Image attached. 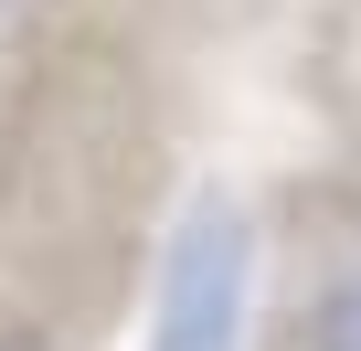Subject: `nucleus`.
<instances>
[{
  "instance_id": "obj_3",
  "label": "nucleus",
  "mask_w": 361,
  "mask_h": 351,
  "mask_svg": "<svg viewBox=\"0 0 361 351\" xmlns=\"http://www.w3.org/2000/svg\"><path fill=\"white\" fill-rule=\"evenodd\" d=\"M0 11H11V0H0Z\"/></svg>"
},
{
  "instance_id": "obj_2",
  "label": "nucleus",
  "mask_w": 361,
  "mask_h": 351,
  "mask_svg": "<svg viewBox=\"0 0 361 351\" xmlns=\"http://www.w3.org/2000/svg\"><path fill=\"white\" fill-rule=\"evenodd\" d=\"M308 351H361V266L319 298V319H308Z\"/></svg>"
},
{
  "instance_id": "obj_1",
  "label": "nucleus",
  "mask_w": 361,
  "mask_h": 351,
  "mask_svg": "<svg viewBox=\"0 0 361 351\" xmlns=\"http://www.w3.org/2000/svg\"><path fill=\"white\" fill-rule=\"evenodd\" d=\"M245 277H255V234L224 192H202L159 245V287H149V351H234L245 340Z\"/></svg>"
}]
</instances>
